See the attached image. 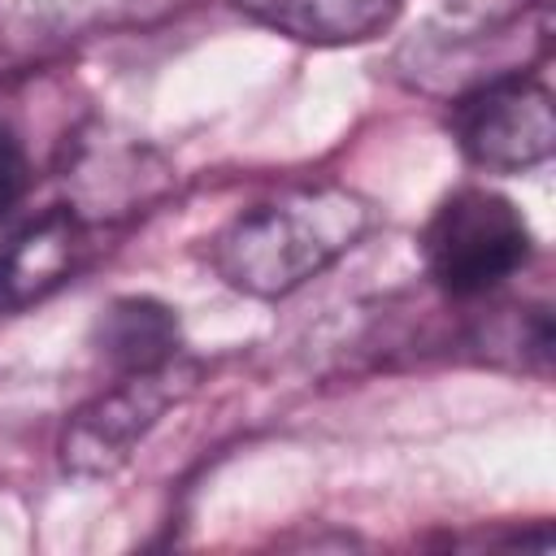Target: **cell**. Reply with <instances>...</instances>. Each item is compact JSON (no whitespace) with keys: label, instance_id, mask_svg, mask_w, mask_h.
<instances>
[{"label":"cell","instance_id":"obj_1","mask_svg":"<svg viewBox=\"0 0 556 556\" xmlns=\"http://www.w3.org/2000/svg\"><path fill=\"white\" fill-rule=\"evenodd\" d=\"M374 226L365 195L348 187H291L226 222L213 239V269L252 300H282L352 252Z\"/></svg>","mask_w":556,"mask_h":556},{"label":"cell","instance_id":"obj_2","mask_svg":"<svg viewBox=\"0 0 556 556\" xmlns=\"http://www.w3.org/2000/svg\"><path fill=\"white\" fill-rule=\"evenodd\" d=\"M534 235L521 208L486 187H465L447 195L421 235L426 274L439 291L456 300H478L508 282L530 261Z\"/></svg>","mask_w":556,"mask_h":556},{"label":"cell","instance_id":"obj_3","mask_svg":"<svg viewBox=\"0 0 556 556\" xmlns=\"http://www.w3.org/2000/svg\"><path fill=\"white\" fill-rule=\"evenodd\" d=\"M195 378H200V369L182 365L174 356L161 369L122 374L117 387H109L96 400H87L83 408H74L61 430L65 473H74V478L117 473L130 460V452L148 439V430L165 417V408H174L195 387Z\"/></svg>","mask_w":556,"mask_h":556},{"label":"cell","instance_id":"obj_4","mask_svg":"<svg viewBox=\"0 0 556 556\" xmlns=\"http://www.w3.org/2000/svg\"><path fill=\"white\" fill-rule=\"evenodd\" d=\"M452 139L486 174H521L543 165L556 148V109L552 91L534 78L500 74L473 83L465 96L452 100Z\"/></svg>","mask_w":556,"mask_h":556},{"label":"cell","instance_id":"obj_5","mask_svg":"<svg viewBox=\"0 0 556 556\" xmlns=\"http://www.w3.org/2000/svg\"><path fill=\"white\" fill-rule=\"evenodd\" d=\"M169 165L152 148H143L139 139H117L109 130L83 135L65 169L70 213L78 222H113L143 213L169 191Z\"/></svg>","mask_w":556,"mask_h":556},{"label":"cell","instance_id":"obj_6","mask_svg":"<svg viewBox=\"0 0 556 556\" xmlns=\"http://www.w3.org/2000/svg\"><path fill=\"white\" fill-rule=\"evenodd\" d=\"M83 248V222L70 208H48L0 243V317L39 304L56 291Z\"/></svg>","mask_w":556,"mask_h":556},{"label":"cell","instance_id":"obj_7","mask_svg":"<svg viewBox=\"0 0 556 556\" xmlns=\"http://www.w3.org/2000/svg\"><path fill=\"white\" fill-rule=\"evenodd\" d=\"M252 22L317 48L365 43L382 35L404 0H235Z\"/></svg>","mask_w":556,"mask_h":556},{"label":"cell","instance_id":"obj_8","mask_svg":"<svg viewBox=\"0 0 556 556\" xmlns=\"http://www.w3.org/2000/svg\"><path fill=\"white\" fill-rule=\"evenodd\" d=\"M91 348L109 369H117V378L161 369L178 356V317L152 295H122L100 308Z\"/></svg>","mask_w":556,"mask_h":556},{"label":"cell","instance_id":"obj_9","mask_svg":"<svg viewBox=\"0 0 556 556\" xmlns=\"http://www.w3.org/2000/svg\"><path fill=\"white\" fill-rule=\"evenodd\" d=\"M26 187H30V161H26V148H22L17 130L0 122V217L17 208V200L26 195Z\"/></svg>","mask_w":556,"mask_h":556}]
</instances>
